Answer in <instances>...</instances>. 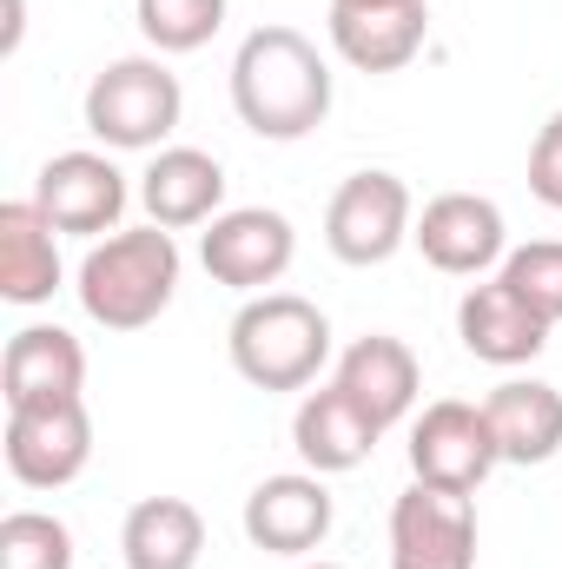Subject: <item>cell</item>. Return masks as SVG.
I'll list each match as a JSON object with an SVG mask.
<instances>
[{"mask_svg": "<svg viewBox=\"0 0 562 569\" xmlns=\"http://www.w3.org/2000/svg\"><path fill=\"white\" fill-rule=\"evenodd\" d=\"M232 113L259 140H304L331 113V67L298 27H252L232 53Z\"/></svg>", "mask_w": 562, "mask_h": 569, "instance_id": "cell-1", "label": "cell"}, {"mask_svg": "<svg viewBox=\"0 0 562 569\" xmlns=\"http://www.w3.org/2000/svg\"><path fill=\"white\" fill-rule=\"evenodd\" d=\"M179 246L165 226H133V232H107L87 246L73 291H80V311L100 325V331H145L159 325V311L179 298Z\"/></svg>", "mask_w": 562, "mask_h": 569, "instance_id": "cell-2", "label": "cell"}, {"mask_svg": "<svg viewBox=\"0 0 562 569\" xmlns=\"http://www.w3.org/2000/svg\"><path fill=\"white\" fill-rule=\"evenodd\" d=\"M225 351L252 391H304L331 365V318L298 291H259L239 305Z\"/></svg>", "mask_w": 562, "mask_h": 569, "instance_id": "cell-3", "label": "cell"}, {"mask_svg": "<svg viewBox=\"0 0 562 569\" xmlns=\"http://www.w3.org/2000/svg\"><path fill=\"white\" fill-rule=\"evenodd\" d=\"M179 113H185V93H179V73L159 53L107 60L93 73L87 100H80L87 133L107 146V152H159V146L179 133Z\"/></svg>", "mask_w": 562, "mask_h": 569, "instance_id": "cell-4", "label": "cell"}, {"mask_svg": "<svg viewBox=\"0 0 562 569\" xmlns=\"http://www.w3.org/2000/svg\"><path fill=\"white\" fill-rule=\"evenodd\" d=\"M411 226H418V199L398 172L371 166V172H351L331 206H324V246L338 266L351 272H371V266H391L404 246H411Z\"/></svg>", "mask_w": 562, "mask_h": 569, "instance_id": "cell-5", "label": "cell"}, {"mask_svg": "<svg viewBox=\"0 0 562 569\" xmlns=\"http://www.w3.org/2000/svg\"><path fill=\"white\" fill-rule=\"evenodd\" d=\"M291 259H298V232L272 206H232L199 232V266L212 272V284H232L245 298L279 284L291 272Z\"/></svg>", "mask_w": 562, "mask_h": 569, "instance_id": "cell-6", "label": "cell"}, {"mask_svg": "<svg viewBox=\"0 0 562 569\" xmlns=\"http://www.w3.org/2000/svg\"><path fill=\"white\" fill-rule=\"evenodd\" d=\"M496 437L483 405H463V398H436L411 425V477L430 490H450V497H476L483 477L496 470Z\"/></svg>", "mask_w": 562, "mask_h": 569, "instance_id": "cell-7", "label": "cell"}, {"mask_svg": "<svg viewBox=\"0 0 562 569\" xmlns=\"http://www.w3.org/2000/svg\"><path fill=\"white\" fill-rule=\"evenodd\" d=\"M127 199H133V186L107 152H53L33 179V206L47 212L53 232H73V239L120 232Z\"/></svg>", "mask_w": 562, "mask_h": 569, "instance_id": "cell-8", "label": "cell"}, {"mask_svg": "<svg viewBox=\"0 0 562 569\" xmlns=\"http://www.w3.org/2000/svg\"><path fill=\"white\" fill-rule=\"evenodd\" d=\"M411 246L443 279H476L510 259V226H503V206L483 192H436L411 226Z\"/></svg>", "mask_w": 562, "mask_h": 569, "instance_id": "cell-9", "label": "cell"}, {"mask_svg": "<svg viewBox=\"0 0 562 569\" xmlns=\"http://www.w3.org/2000/svg\"><path fill=\"white\" fill-rule=\"evenodd\" d=\"M0 450H7L13 483H27V490H67V483L93 463V418H87V398L7 411Z\"/></svg>", "mask_w": 562, "mask_h": 569, "instance_id": "cell-10", "label": "cell"}, {"mask_svg": "<svg viewBox=\"0 0 562 569\" xmlns=\"http://www.w3.org/2000/svg\"><path fill=\"white\" fill-rule=\"evenodd\" d=\"M391 569H476V497L411 477V490L391 503Z\"/></svg>", "mask_w": 562, "mask_h": 569, "instance_id": "cell-11", "label": "cell"}, {"mask_svg": "<svg viewBox=\"0 0 562 569\" xmlns=\"http://www.w3.org/2000/svg\"><path fill=\"white\" fill-rule=\"evenodd\" d=\"M331 523H338V503L318 470H279L245 497V537L265 557H291V563L311 557L331 537Z\"/></svg>", "mask_w": 562, "mask_h": 569, "instance_id": "cell-12", "label": "cell"}, {"mask_svg": "<svg viewBox=\"0 0 562 569\" xmlns=\"http://www.w3.org/2000/svg\"><path fill=\"white\" fill-rule=\"evenodd\" d=\"M87 391V351L67 325H20L0 351V398L7 411L73 405Z\"/></svg>", "mask_w": 562, "mask_h": 569, "instance_id": "cell-13", "label": "cell"}, {"mask_svg": "<svg viewBox=\"0 0 562 569\" xmlns=\"http://www.w3.org/2000/svg\"><path fill=\"white\" fill-rule=\"evenodd\" d=\"M550 331H556V325H543V318H536V311H530L503 279L470 284V291L456 298V338H463V351H470L476 365L516 371V365L543 358Z\"/></svg>", "mask_w": 562, "mask_h": 569, "instance_id": "cell-14", "label": "cell"}, {"mask_svg": "<svg viewBox=\"0 0 562 569\" xmlns=\"http://www.w3.org/2000/svg\"><path fill=\"white\" fill-rule=\"evenodd\" d=\"M140 206L165 232L212 226L225 212V166L212 152H199V146H159L152 166L140 172Z\"/></svg>", "mask_w": 562, "mask_h": 569, "instance_id": "cell-15", "label": "cell"}, {"mask_svg": "<svg viewBox=\"0 0 562 569\" xmlns=\"http://www.w3.org/2000/svg\"><path fill=\"white\" fill-rule=\"evenodd\" d=\"M378 437L384 425L351 398V391H304V405H298V418H291V450L304 457V470H318V477H344V470H358V463H371V450H378Z\"/></svg>", "mask_w": 562, "mask_h": 569, "instance_id": "cell-16", "label": "cell"}, {"mask_svg": "<svg viewBox=\"0 0 562 569\" xmlns=\"http://www.w3.org/2000/svg\"><path fill=\"white\" fill-rule=\"evenodd\" d=\"M430 40V0L418 7H331V47L358 73H404Z\"/></svg>", "mask_w": 562, "mask_h": 569, "instance_id": "cell-17", "label": "cell"}, {"mask_svg": "<svg viewBox=\"0 0 562 569\" xmlns=\"http://www.w3.org/2000/svg\"><path fill=\"white\" fill-rule=\"evenodd\" d=\"M338 391H351L378 425H404L411 418V405H418L423 391V371H418V351L404 345V338H391V331H371V338H358L344 358H338V378H331Z\"/></svg>", "mask_w": 562, "mask_h": 569, "instance_id": "cell-18", "label": "cell"}, {"mask_svg": "<svg viewBox=\"0 0 562 569\" xmlns=\"http://www.w3.org/2000/svg\"><path fill=\"white\" fill-rule=\"evenodd\" d=\"M483 418L496 437V457L503 463H550L562 450V391L543 378H503L490 398H483Z\"/></svg>", "mask_w": 562, "mask_h": 569, "instance_id": "cell-19", "label": "cell"}, {"mask_svg": "<svg viewBox=\"0 0 562 569\" xmlns=\"http://www.w3.org/2000/svg\"><path fill=\"white\" fill-rule=\"evenodd\" d=\"M60 232L47 226V212L33 199H7L0 206V298L33 311L60 291Z\"/></svg>", "mask_w": 562, "mask_h": 569, "instance_id": "cell-20", "label": "cell"}, {"mask_svg": "<svg viewBox=\"0 0 562 569\" xmlns=\"http://www.w3.org/2000/svg\"><path fill=\"white\" fill-rule=\"evenodd\" d=\"M127 569H199L205 557V517L185 497H140L120 523Z\"/></svg>", "mask_w": 562, "mask_h": 569, "instance_id": "cell-21", "label": "cell"}, {"mask_svg": "<svg viewBox=\"0 0 562 569\" xmlns=\"http://www.w3.org/2000/svg\"><path fill=\"white\" fill-rule=\"evenodd\" d=\"M133 20H140L145 47L159 60L165 53H199L225 27V0H133Z\"/></svg>", "mask_w": 562, "mask_h": 569, "instance_id": "cell-22", "label": "cell"}, {"mask_svg": "<svg viewBox=\"0 0 562 569\" xmlns=\"http://www.w3.org/2000/svg\"><path fill=\"white\" fill-rule=\"evenodd\" d=\"M0 569H73V530L47 510L0 517Z\"/></svg>", "mask_w": 562, "mask_h": 569, "instance_id": "cell-23", "label": "cell"}, {"mask_svg": "<svg viewBox=\"0 0 562 569\" xmlns=\"http://www.w3.org/2000/svg\"><path fill=\"white\" fill-rule=\"evenodd\" d=\"M496 279L510 284L543 325H562V239H530V246H516Z\"/></svg>", "mask_w": 562, "mask_h": 569, "instance_id": "cell-24", "label": "cell"}, {"mask_svg": "<svg viewBox=\"0 0 562 569\" xmlns=\"http://www.w3.org/2000/svg\"><path fill=\"white\" fill-rule=\"evenodd\" d=\"M530 192H536L550 212H562V107L536 127V146H530Z\"/></svg>", "mask_w": 562, "mask_h": 569, "instance_id": "cell-25", "label": "cell"}, {"mask_svg": "<svg viewBox=\"0 0 562 569\" xmlns=\"http://www.w3.org/2000/svg\"><path fill=\"white\" fill-rule=\"evenodd\" d=\"M20 27H27V0H7V33H0V53L20 47Z\"/></svg>", "mask_w": 562, "mask_h": 569, "instance_id": "cell-26", "label": "cell"}, {"mask_svg": "<svg viewBox=\"0 0 562 569\" xmlns=\"http://www.w3.org/2000/svg\"><path fill=\"white\" fill-rule=\"evenodd\" d=\"M331 7H418V0H331Z\"/></svg>", "mask_w": 562, "mask_h": 569, "instance_id": "cell-27", "label": "cell"}, {"mask_svg": "<svg viewBox=\"0 0 562 569\" xmlns=\"http://www.w3.org/2000/svg\"><path fill=\"white\" fill-rule=\"evenodd\" d=\"M298 569H344V563H298Z\"/></svg>", "mask_w": 562, "mask_h": 569, "instance_id": "cell-28", "label": "cell"}]
</instances>
